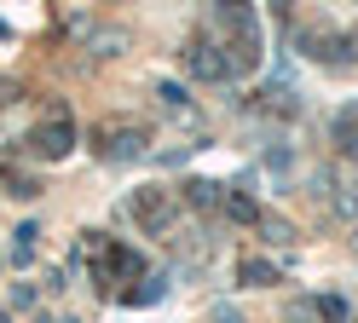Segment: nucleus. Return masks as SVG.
Returning a JSON list of instances; mask_svg holds the SVG:
<instances>
[{
  "mask_svg": "<svg viewBox=\"0 0 358 323\" xmlns=\"http://www.w3.org/2000/svg\"><path fill=\"white\" fill-rule=\"evenodd\" d=\"M318 312H324L329 323H347V300H335V294H324V300H318Z\"/></svg>",
  "mask_w": 358,
  "mask_h": 323,
  "instance_id": "obj_1",
  "label": "nucleus"
}]
</instances>
